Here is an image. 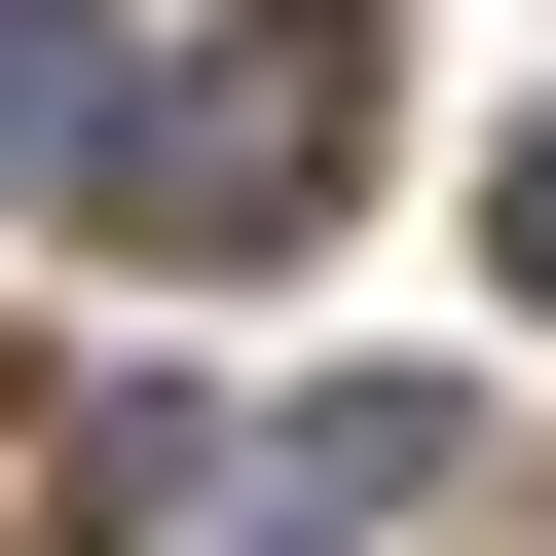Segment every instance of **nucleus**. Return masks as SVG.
Segmentation results:
<instances>
[{
  "label": "nucleus",
  "instance_id": "nucleus-1",
  "mask_svg": "<svg viewBox=\"0 0 556 556\" xmlns=\"http://www.w3.org/2000/svg\"><path fill=\"white\" fill-rule=\"evenodd\" d=\"M371 75H408V0H223V38H149V112H112V260L149 298H260L334 186H371Z\"/></svg>",
  "mask_w": 556,
  "mask_h": 556
},
{
  "label": "nucleus",
  "instance_id": "nucleus-2",
  "mask_svg": "<svg viewBox=\"0 0 556 556\" xmlns=\"http://www.w3.org/2000/svg\"><path fill=\"white\" fill-rule=\"evenodd\" d=\"M408 519H445V371H371V408H298L223 482V556H408Z\"/></svg>",
  "mask_w": 556,
  "mask_h": 556
},
{
  "label": "nucleus",
  "instance_id": "nucleus-3",
  "mask_svg": "<svg viewBox=\"0 0 556 556\" xmlns=\"http://www.w3.org/2000/svg\"><path fill=\"white\" fill-rule=\"evenodd\" d=\"M112 112H149V38H112V0H0V149H75V186H112Z\"/></svg>",
  "mask_w": 556,
  "mask_h": 556
},
{
  "label": "nucleus",
  "instance_id": "nucleus-4",
  "mask_svg": "<svg viewBox=\"0 0 556 556\" xmlns=\"http://www.w3.org/2000/svg\"><path fill=\"white\" fill-rule=\"evenodd\" d=\"M482 260H519V298H556V112H519V149H482Z\"/></svg>",
  "mask_w": 556,
  "mask_h": 556
}]
</instances>
